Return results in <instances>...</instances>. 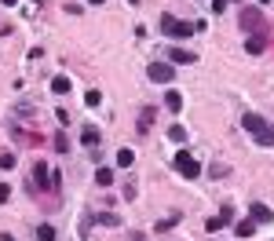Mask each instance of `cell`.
<instances>
[{"label":"cell","mask_w":274,"mask_h":241,"mask_svg":"<svg viewBox=\"0 0 274 241\" xmlns=\"http://www.w3.org/2000/svg\"><path fill=\"white\" fill-rule=\"evenodd\" d=\"M161 33L172 37V40H186V37L197 33V26L194 22H183V18H176V15H161Z\"/></svg>","instance_id":"cell-1"},{"label":"cell","mask_w":274,"mask_h":241,"mask_svg":"<svg viewBox=\"0 0 274 241\" xmlns=\"http://www.w3.org/2000/svg\"><path fill=\"white\" fill-rule=\"evenodd\" d=\"M238 26L245 33H267V15L260 7H241L238 11Z\"/></svg>","instance_id":"cell-2"},{"label":"cell","mask_w":274,"mask_h":241,"mask_svg":"<svg viewBox=\"0 0 274 241\" xmlns=\"http://www.w3.org/2000/svg\"><path fill=\"white\" fill-rule=\"evenodd\" d=\"M146 77L154 80V84H172L176 66H172V62H150V66H146Z\"/></svg>","instance_id":"cell-3"},{"label":"cell","mask_w":274,"mask_h":241,"mask_svg":"<svg viewBox=\"0 0 274 241\" xmlns=\"http://www.w3.org/2000/svg\"><path fill=\"white\" fill-rule=\"evenodd\" d=\"M176 168L183 172V179H201V164L190 157V150H179L176 154Z\"/></svg>","instance_id":"cell-4"},{"label":"cell","mask_w":274,"mask_h":241,"mask_svg":"<svg viewBox=\"0 0 274 241\" xmlns=\"http://www.w3.org/2000/svg\"><path fill=\"white\" fill-rule=\"evenodd\" d=\"M55 183H48V164H33V175H30V190H48Z\"/></svg>","instance_id":"cell-5"},{"label":"cell","mask_w":274,"mask_h":241,"mask_svg":"<svg viewBox=\"0 0 274 241\" xmlns=\"http://www.w3.org/2000/svg\"><path fill=\"white\" fill-rule=\"evenodd\" d=\"M230 219H234V208H220V212H216V216L209 219V223H205V230H209V234H216V230L227 227Z\"/></svg>","instance_id":"cell-6"},{"label":"cell","mask_w":274,"mask_h":241,"mask_svg":"<svg viewBox=\"0 0 274 241\" xmlns=\"http://www.w3.org/2000/svg\"><path fill=\"white\" fill-rule=\"evenodd\" d=\"M245 51H249V55H263V51H267V33H249Z\"/></svg>","instance_id":"cell-7"},{"label":"cell","mask_w":274,"mask_h":241,"mask_svg":"<svg viewBox=\"0 0 274 241\" xmlns=\"http://www.w3.org/2000/svg\"><path fill=\"white\" fill-rule=\"evenodd\" d=\"M241 128L256 135V132H263V128H267V120H263L260 114H245V117H241Z\"/></svg>","instance_id":"cell-8"},{"label":"cell","mask_w":274,"mask_h":241,"mask_svg":"<svg viewBox=\"0 0 274 241\" xmlns=\"http://www.w3.org/2000/svg\"><path fill=\"white\" fill-rule=\"evenodd\" d=\"M99 139H102V135H99V128H91V124L81 132V143L88 146V150H95V146H99Z\"/></svg>","instance_id":"cell-9"},{"label":"cell","mask_w":274,"mask_h":241,"mask_svg":"<svg viewBox=\"0 0 274 241\" xmlns=\"http://www.w3.org/2000/svg\"><path fill=\"white\" fill-rule=\"evenodd\" d=\"M234 234H238V238H252V234H256V219H241V223L234 227Z\"/></svg>","instance_id":"cell-10"},{"label":"cell","mask_w":274,"mask_h":241,"mask_svg":"<svg viewBox=\"0 0 274 241\" xmlns=\"http://www.w3.org/2000/svg\"><path fill=\"white\" fill-rule=\"evenodd\" d=\"M252 219H256V223H271V208L256 201V205H252Z\"/></svg>","instance_id":"cell-11"},{"label":"cell","mask_w":274,"mask_h":241,"mask_svg":"<svg viewBox=\"0 0 274 241\" xmlns=\"http://www.w3.org/2000/svg\"><path fill=\"white\" fill-rule=\"evenodd\" d=\"M154 128V110H139V132H150Z\"/></svg>","instance_id":"cell-12"},{"label":"cell","mask_w":274,"mask_h":241,"mask_svg":"<svg viewBox=\"0 0 274 241\" xmlns=\"http://www.w3.org/2000/svg\"><path fill=\"white\" fill-rule=\"evenodd\" d=\"M256 143L260 146H274V124H267L263 132H256Z\"/></svg>","instance_id":"cell-13"},{"label":"cell","mask_w":274,"mask_h":241,"mask_svg":"<svg viewBox=\"0 0 274 241\" xmlns=\"http://www.w3.org/2000/svg\"><path fill=\"white\" fill-rule=\"evenodd\" d=\"M165 106L179 114V110H183V95H179V91H168V95H165Z\"/></svg>","instance_id":"cell-14"},{"label":"cell","mask_w":274,"mask_h":241,"mask_svg":"<svg viewBox=\"0 0 274 241\" xmlns=\"http://www.w3.org/2000/svg\"><path fill=\"white\" fill-rule=\"evenodd\" d=\"M168 62H197V59H194L190 51H179V48H172V51H168Z\"/></svg>","instance_id":"cell-15"},{"label":"cell","mask_w":274,"mask_h":241,"mask_svg":"<svg viewBox=\"0 0 274 241\" xmlns=\"http://www.w3.org/2000/svg\"><path fill=\"white\" fill-rule=\"evenodd\" d=\"M37 241H55V227L51 223H41V227H37Z\"/></svg>","instance_id":"cell-16"},{"label":"cell","mask_w":274,"mask_h":241,"mask_svg":"<svg viewBox=\"0 0 274 241\" xmlns=\"http://www.w3.org/2000/svg\"><path fill=\"white\" fill-rule=\"evenodd\" d=\"M95 183L99 187H110L113 183V168H95Z\"/></svg>","instance_id":"cell-17"},{"label":"cell","mask_w":274,"mask_h":241,"mask_svg":"<svg viewBox=\"0 0 274 241\" xmlns=\"http://www.w3.org/2000/svg\"><path fill=\"white\" fill-rule=\"evenodd\" d=\"M132 161H136L132 150H117V168H132Z\"/></svg>","instance_id":"cell-18"},{"label":"cell","mask_w":274,"mask_h":241,"mask_svg":"<svg viewBox=\"0 0 274 241\" xmlns=\"http://www.w3.org/2000/svg\"><path fill=\"white\" fill-rule=\"evenodd\" d=\"M51 91H55V95H66V91H70V80H66V77H55V80H51Z\"/></svg>","instance_id":"cell-19"},{"label":"cell","mask_w":274,"mask_h":241,"mask_svg":"<svg viewBox=\"0 0 274 241\" xmlns=\"http://www.w3.org/2000/svg\"><path fill=\"white\" fill-rule=\"evenodd\" d=\"M84 103H88V106H99V103H102V91L88 88V91H84Z\"/></svg>","instance_id":"cell-20"},{"label":"cell","mask_w":274,"mask_h":241,"mask_svg":"<svg viewBox=\"0 0 274 241\" xmlns=\"http://www.w3.org/2000/svg\"><path fill=\"white\" fill-rule=\"evenodd\" d=\"M168 135H172L176 143H183V139H186V132H183V128H179V124H172V132H168Z\"/></svg>","instance_id":"cell-21"},{"label":"cell","mask_w":274,"mask_h":241,"mask_svg":"<svg viewBox=\"0 0 274 241\" xmlns=\"http://www.w3.org/2000/svg\"><path fill=\"white\" fill-rule=\"evenodd\" d=\"M15 164V154H0V168H11Z\"/></svg>","instance_id":"cell-22"},{"label":"cell","mask_w":274,"mask_h":241,"mask_svg":"<svg viewBox=\"0 0 274 241\" xmlns=\"http://www.w3.org/2000/svg\"><path fill=\"white\" fill-rule=\"evenodd\" d=\"M227 4L230 0H212V11H227Z\"/></svg>","instance_id":"cell-23"},{"label":"cell","mask_w":274,"mask_h":241,"mask_svg":"<svg viewBox=\"0 0 274 241\" xmlns=\"http://www.w3.org/2000/svg\"><path fill=\"white\" fill-rule=\"evenodd\" d=\"M7 198H11V187H7V183H4V187H0V205H4Z\"/></svg>","instance_id":"cell-24"},{"label":"cell","mask_w":274,"mask_h":241,"mask_svg":"<svg viewBox=\"0 0 274 241\" xmlns=\"http://www.w3.org/2000/svg\"><path fill=\"white\" fill-rule=\"evenodd\" d=\"M0 241H15V238H11V234H0Z\"/></svg>","instance_id":"cell-25"},{"label":"cell","mask_w":274,"mask_h":241,"mask_svg":"<svg viewBox=\"0 0 274 241\" xmlns=\"http://www.w3.org/2000/svg\"><path fill=\"white\" fill-rule=\"evenodd\" d=\"M88 4H102V0H88Z\"/></svg>","instance_id":"cell-26"},{"label":"cell","mask_w":274,"mask_h":241,"mask_svg":"<svg viewBox=\"0 0 274 241\" xmlns=\"http://www.w3.org/2000/svg\"><path fill=\"white\" fill-rule=\"evenodd\" d=\"M128 4H136V0H128Z\"/></svg>","instance_id":"cell-27"},{"label":"cell","mask_w":274,"mask_h":241,"mask_svg":"<svg viewBox=\"0 0 274 241\" xmlns=\"http://www.w3.org/2000/svg\"><path fill=\"white\" fill-rule=\"evenodd\" d=\"M230 4H234V0H230ZM238 4H241V0H238Z\"/></svg>","instance_id":"cell-28"},{"label":"cell","mask_w":274,"mask_h":241,"mask_svg":"<svg viewBox=\"0 0 274 241\" xmlns=\"http://www.w3.org/2000/svg\"><path fill=\"white\" fill-rule=\"evenodd\" d=\"M33 4H37V0H33Z\"/></svg>","instance_id":"cell-29"}]
</instances>
